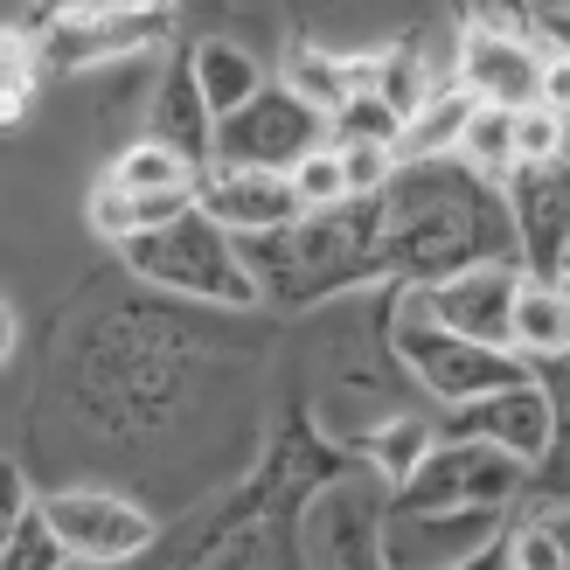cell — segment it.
I'll return each mask as SVG.
<instances>
[{"label":"cell","mask_w":570,"mask_h":570,"mask_svg":"<svg viewBox=\"0 0 570 570\" xmlns=\"http://www.w3.org/2000/svg\"><path fill=\"white\" fill-rule=\"evenodd\" d=\"M383 258L390 272H404L417 285L488 265V258H522L508 181L480 175L460 154L404 160L396 181L383 188Z\"/></svg>","instance_id":"6da1fadb"},{"label":"cell","mask_w":570,"mask_h":570,"mask_svg":"<svg viewBox=\"0 0 570 570\" xmlns=\"http://www.w3.org/2000/svg\"><path fill=\"white\" fill-rule=\"evenodd\" d=\"M250 272L265 278V293L278 299H327L348 285L390 272L383 258V195H348L341 209H306L299 223L265 237H244Z\"/></svg>","instance_id":"7a4b0ae2"},{"label":"cell","mask_w":570,"mask_h":570,"mask_svg":"<svg viewBox=\"0 0 570 570\" xmlns=\"http://www.w3.org/2000/svg\"><path fill=\"white\" fill-rule=\"evenodd\" d=\"M126 250V265L147 278V285H167V293H188V299H203V306H258L265 293V278L250 272L244 258V237L230 230V223H216L203 203L181 209L175 223H160V230L147 237H132L119 244Z\"/></svg>","instance_id":"3957f363"},{"label":"cell","mask_w":570,"mask_h":570,"mask_svg":"<svg viewBox=\"0 0 570 570\" xmlns=\"http://www.w3.org/2000/svg\"><path fill=\"white\" fill-rule=\"evenodd\" d=\"M390 348H396V362H404L445 411H452V404H473V396H488V390H508V383H529V376H535V362H529L522 348H501V341H480V334H460L452 321H439V313L424 306L417 285H404V299H396Z\"/></svg>","instance_id":"277c9868"},{"label":"cell","mask_w":570,"mask_h":570,"mask_svg":"<svg viewBox=\"0 0 570 570\" xmlns=\"http://www.w3.org/2000/svg\"><path fill=\"white\" fill-rule=\"evenodd\" d=\"M529 494V460L494 439H439L411 480H396V508H508Z\"/></svg>","instance_id":"5b68a950"},{"label":"cell","mask_w":570,"mask_h":570,"mask_svg":"<svg viewBox=\"0 0 570 570\" xmlns=\"http://www.w3.org/2000/svg\"><path fill=\"white\" fill-rule=\"evenodd\" d=\"M321 139H334V119L293 83H265L258 98H244L237 111L216 119V160L237 167H293Z\"/></svg>","instance_id":"8992f818"},{"label":"cell","mask_w":570,"mask_h":570,"mask_svg":"<svg viewBox=\"0 0 570 570\" xmlns=\"http://www.w3.org/2000/svg\"><path fill=\"white\" fill-rule=\"evenodd\" d=\"M42 515L56 522V535L70 543L77 563H126L154 543L147 508H132L126 494H105V488H63L42 501Z\"/></svg>","instance_id":"52a82bcc"},{"label":"cell","mask_w":570,"mask_h":570,"mask_svg":"<svg viewBox=\"0 0 570 570\" xmlns=\"http://www.w3.org/2000/svg\"><path fill=\"white\" fill-rule=\"evenodd\" d=\"M522 258H488V265H466V272H445L432 285H417L424 306L452 321L460 334H480V341H501V348H515V293H522Z\"/></svg>","instance_id":"ba28073f"},{"label":"cell","mask_w":570,"mask_h":570,"mask_svg":"<svg viewBox=\"0 0 570 570\" xmlns=\"http://www.w3.org/2000/svg\"><path fill=\"white\" fill-rule=\"evenodd\" d=\"M501 543V508H390L383 557L390 563H480Z\"/></svg>","instance_id":"9c48e42d"},{"label":"cell","mask_w":570,"mask_h":570,"mask_svg":"<svg viewBox=\"0 0 570 570\" xmlns=\"http://www.w3.org/2000/svg\"><path fill=\"white\" fill-rule=\"evenodd\" d=\"M439 439H494L508 452H522V460L535 466L550 452L557 439V411H550V390L543 383H508V390H488V396H473V404H452L445 424H439Z\"/></svg>","instance_id":"30bf717a"},{"label":"cell","mask_w":570,"mask_h":570,"mask_svg":"<svg viewBox=\"0 0 570 570\" xmlns=\"http://www.w3.org/2000/svg\"><path fill=\"white\" fill-rule=\"evenodd\" d=\"M167 36V14L154 8H98V14H56L42 28V56H49V70H91V63H119V56H139V49H154Z\"/></svg>","instance_id":"8fae6325"},{"label":"cell","mask_w":570,"mask_h":570,"mask_svg":"<svg viewBox=\"0 0 570 570\" xmlns=\"http://www.w3.org/2000/svg\"><path fill=\"white\" fill-rule=\"evenodd\" d=\"M203 209L216 223H230L237 237H265V230H285L299 223L306 203L285 167H237V160H209L203 167Z\"/></svg>","instance_id":"7c38bea8"},{"label":"cell","mask_w":570,"mask_h":570,"mask_svg":"<svg viewBox=\"0 0 570 570\" xmlns=\"http://www.w3.org/2000/svg\"><path fill=\"white\" fill-rule=\"evenodd\" d=\"M508 209H515V230H522V265L557 272L570 250V154L522 160L508 175Z\"/></svg>","instance_id":"4fadbf2b"},{"label":"cell","mask_w":570,"mask_h":570,"mask_svg":"<svg viewBox=\"0 0 570 570\" xmlns=\"http://www.w3.org/2000/svg\"><path fill=\"white\" fill-rule=\"evenodd\" d=\"M543 56L550 49H535L515 28L473 21L460 36V83L488 105H535L543 98Z\"/></svg>","instance_id":"5bb4252c"},{"label":"cell","mask_w":570,"mask_h":570,"mask_svg":"<svg viewBox=\"0 0 570 570\" xmlns=\"http://www.w3.org/2000/svg\"><path fill=\"white\" fill-rule=\"evenodd\" d=\"M147 132L160 139H175L181 154L195 160H216V111L203 98V77H195V56H175V70L160 77V91H154V111H147Z\"/></svg>","instance_id":"9a60e30c"},{"label":"cell","mask_w":570,"mask_h":570,"mask_svg":"<svg viewBox=\"0 0 570 570\" xmlns=\"http://www.w3.org/2000/svg\"><path fill=\"white\" fill-rule=\"evenodd\" d=\"M515 348L529 362L570 348V285L557 272H522V293H515Z\"/></svg>","instance_id":"2e32d148"},{"label":"cell","mask_w":570,"mask_h":570,"mask_svg":"<svg viewBox=\"0 0 570 570\" xmlns=\"http://www.w3.org/2000/svg\"><path fill=\"white\" fill-rule=\"evenodd\" d=\"M473 111H480V98L466 91L460 77L439 83V91L411 111V126H404V139H396V154H404V160H439V154H460V139H466V119H473Z\"/></svg>","instance_id":"e0dca14e"},{"label":"cell","mask_w":570,"mask_h":570,"mask_svg":"<svg viewBox=\"0 0 570 570\" xmlns=\"http://www.w3.org/2000/svg\"><path fill=\"white\" fill-rule=\"evenodd\" d=\"M376 70H383V56H327V49H299V56H293V70H285V83H293V91H306V98L334 119V111L348 105L362 83H376Z\"/></svg>","instance_id":"ac0fdd59"},{"label":"cell","mask_w":570,"mask_h":570,"mask_svg":"<svg viewBox=\"0 0 570 570\" xmlns=\"http://www.w3.org/2000/svg\"><path fill=\"white\" fill-rule=\"evenodd\" d=\"M188 56H195V77H203V98H209L216 119H223V111H237L244 98H258L265 83H272L265 63L244 42H195Z\"/></svg>","instance_id":"d6986e66"},{"label":"cell","mask_w":570,"mask_h":570,"mask_svg":"<svg viewBox=\"0 0 570 570\" xmlns=\"http://www.w3.org/2000/svg\"><path fill=\"white\" fill-rule=\"evenodd\" d=\"M111 181L132 188V195H160V188H203V175H195V154H181L175 139H132V147L111 160Z\"/></svg>","instance_id":"ffe728a7"},{"label":"cell","mask_w":570,"mask_h":570,"mask_svg":"<svg viewBox=\"0 0 570 570\" xmlns=\"http://www.w3.org/2000/svg\"><path fill=\"white\" fill-rule=\"evenodd\" d=\"M460 160L480 167V175H494V181L515 175V105L480 98V111L466 119V139H460Z\"/></svg>","instance_id":"44dd1931"},{"label":"cell","mask_w":570,"mask_h":570,"mask_svg":"<svg viewBox=\"0 0 570 570\" xmlns=\"http://www.w3.org/2000/svg\"><path fill=\"white\" fill-rule=\"evenodd\" d=\"M0 557H8V570H63V563H77L70 557V543L56 535V522L42 515V501L28 508V515L0 535Z\"/></svg>","instance_id":"7402d4cb"},{"label":"cell","mask_w":570,"mask_h":570,"mask_svg":"<svg viewBox=\"0 0 570 570\" xmlns=\"http://www.w3.org/2000/svg\"><path fill=\"white\" fill-rule=\"evenodd\" d=\"M404 126H411V111L396 105V98H383L376 83H362V91L334 111V139H383V147H396Z\"/></svg>","instance_id":"603a6c76"},{"label":"cell","mask_w":570,"mask_h":570,"mask_svg":"<svg viewBox=\"0 0 570 570\" xmlns=\"http://www.w3.org/2000/svg\"><path fill=\"white\" fill-rule=\"evenodd\" d=\"M285 175H293V188H299L306 209H341V203L355 195V188H348V167H341V139H321V147L299 154Z\"/></svg>","instance_id":"cb8c5ba5"},{"label":"cell","mask_w":570,"mask_h":570,"mask_svg":"<svg viewBox=\"0 0 570 570\" xmlns=\"http://www.w3.org/2000/svg\"><path fill=\"white\" fill-rule=\"evenodd\" d=\"M42 42H28L21 28L8 36V49H0V111H8V126H21V111L28 98H36V77H42Z\"/></svg>","instance_id":"d4e9b609"},{"label":"cell","mask_w":570,"mask_h":570,"mask_svg":"<svg viewBox=\"0 0 570 570\" xmlns=\"http://www.w3.org/2000/svg\"><path fill=\"white\" fill-rule=\"evenodd\" d=\"M570 147V111H557L550 98L515 105V167L522 160H557Z\"/></svg>","instance_id":"484cf974"},{"label":"cell","mask_w":570,"mask_h":570,"mask_svg":"<svg viewBox=\"0 0 570 570\" xmlns=\"http://www.w3.org/2000/svg\"><path fill=\"white\" fill-rule=\"evenodd\" d=\"M341 167H348L355 195H383L396 181V167H404V154L383 147V139H341Z\"/></svg>","instance_id":"4316f807"},{"label":"cell","mask_w":570,"mask_h":570,"mask_svg":"<svg viewBox=\"0 0 570 570\" xmlns=\"http://www.w3.org/2000/svg\"><path fill=\"white\" fill-rule=\"evenodd\" d=\"M488 563H522V570H563V543L550 535V522L535 515L522 529L501 535V550H488Z\"/></svg>","instance_id":"83f0119b"},{"label":"cell","mask_w":570,"mask_h":570,"mask_svg":"<svg viewBox=\"0 0 570 570\" xmlns=\"http://www.w3.org/2000/svg\"><path fill=\"white\" fill-rule=\"evenodd\" d=\"M439 445V432H432V424H390V432H383V460H390V480H411L417 473V460H424V452H432Z\"/></svg>","instance_id":"f1b7e54d"},{"label":"cell","mask_w":570,"mask_h":570,"mask_svg":"<svg viewBox=\"0 0 570 570\" xmlns=\"http://www.w3.org/2000/svg\"><path fill=\"white\" fill-rule=\"evenodd\" d=\"M529 494L543 501V508H550V501H570V432H557L550 452L529 466Z\"/></svg>","instance_id":"f546056e"},{"label":"cell","mask_w":570,"mask_h":570,"mask_svg":"<svg viewBox=\"0 0 570 570\" xmlns=\"http://www.w3.org/2000/svg\"><path fill=\"white\" fill-rule=\"evenodd\" d=\"M535 383L550 390V411H557V432H570V348L535 362Z\"/></svg>","instance_id":"4dcf8cb0"},{"label":"cell","mask_w":570,"mask_h":570,"mask_svg":"<svg viewBox=\"0 0 570 570\" xmlns=\"http://www.w3.org/2000/svg\"><path fill=\"white\" fill-rule=\"evenodd\" d=\"M21 515H28V488H21V466L8 460V466H0V535H8Z\"/></svg>","instance_id":"1f68e13d"},{"label":"cell","mask_w":570,"mask_h":570,"mask_svg":"<svg viewBox=\"0 0 570 570\" xmlns=\"http://www.w3.org/2000/svg\"><path fill=\"white\" fill-rule=\"evenodd\" d=\"M543 98H550L557 111H570V49H563V42L543 56Z\"/></svg>","instance_id":"d6a6232c"},{"label":"cell","mask_w":570,"mask_h":570,"mask_svg":"<svg viewBox=\"0 0 570 570\" xmlns=\"http://www.w3.org/2000/svg\"><path fill=\"white\" fill-rule=\"evenodd\" d=\"M543 522H550V535L563 543V563H570V501H550V508H543Z\"/></svg>","instance_id":"836d02e7"},{"label":"cell","mask_w":570,"mask_h":570,"mask_svg":"<svg viewBox=\"0 0 570 570\" xmlns=\"http://www.w3.org/2000/svg\"><path fill=\"white\" fill-rule=\"evenodd\" d=\"M14 341H21V313L0 306V355H14Z\"/></svg>","instance_id":"e575fe53"},{"label":"cell","mask_w":570,"mask_h":570,"mask_svg":"<svg viewBox=\"0 0 570 570\" xmlns=\"http://www.w3.org/2000/svg\"><path fill=\"white\" fill-rule=\"evenodd\" d=\"M56 14H98V8H119V0H49Z\"/></svg>","instance_id":"d590c367"},{"label":"cell","mask_w":570,"mask_h":570,"mask_svg":"<svg viewBox=\"0 0 570 570\" xmlns=\"http://www.w3.org/2000/svg\"><path fill=\"white\" fill-rule=\"evenodd\" d=\"M543 28H550V42H563V49H570V14H557V21H543Z\"/></svg>","instance_id":"8d00e7d4"},{"label":"cell","mask_w":570,"mask_h":570,"mask_svg":"<svg viewBox=\"0 0 570 570\" xmlns=\"http://www.w3.org/2000/svg\"><path fill=\"white\" fill-rule=\"evenodd\" d=\"M126 8H154V14H175V0H126Z\"/></svg>","instance_id":"74e56055"},{"label":"cell","mask_w":570,"mask_h":570,"mask_svg":"<svg viewBox=\"0 0 570 570\" xmlns=\"http://www.w3.org/2000/svg\"><path fill=\"white\" fill-rule=\"evenodd\" d=\"M557 278H563V285H570V250H563V265H557Z\"/></svg>","instance_id":"f35d334b"},{"label":"cell","mask_w":570,"mask_h":570,"mask_svg":"<svg viewBox=\"0 0 570 570\" xmlns=\"http://www.w3.org/2000/svg\"><path fill=\"white\" fill-rule=\"evenodd\" d=\"M563 154H570V147H563Z\"/></svg>","instance_id":"ab89813d"}]
</instances>
